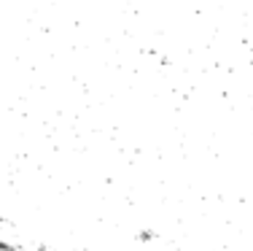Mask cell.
I'll return each instance as SVG.
<instances>
[{"instance_id": "1", "label": "cell", "mask_w": 253, "mask_h": 251, "mask_svg": "<svg viewBox=\"0 0 253 251\" xmlns=\"http://www.w3.org/2000/svg\"><path fill=\"white\" fill-rule=\"evenodd\" d=\"M0 251H19V246H14V243H5L3 238H0Z\"/></svg>"}]
</instances>
